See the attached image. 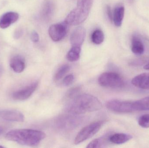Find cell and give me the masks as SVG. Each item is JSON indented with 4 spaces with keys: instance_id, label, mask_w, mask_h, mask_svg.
I'll list each match as a JSON object with an SVG mask.
<instances>
[{
    "instance_id": "1",
    "label": "cell",
    "mask_w": 149,
    "mask_h": 148,
    "mask_svg": "<svg viewBox=\"0 0 149 148\" xmlns=\"http://www.w3.org/2000/svg\"><path fill=\"white\" fill-rule=\"evenodd\" d=\"M102 104L98 98L88 94H82L70 100L66 107V111L74 115L100 110Z\"/></svg>"
},
{
    "instance_id": "2",
    "label": "cell",
    "mask_w": 149,
    "mask_h": 148,
    "mask_svg": "<svg viewBox=\"0 0 149 148\" xmlns=\"http://www.w3.org/2000/svg\"><path fill=\"white\" fill-rule=\"evenodd\" d=\"M46 137L44 132L32 129H16L6 134L5 138L8 140L29 147L37 146Z\"/></svg>"
},
{
    "instance_id": "3",
    "label": "cell",
    "mask_w": 149,
    "mask_h": 148,
    "mask_svg": "<svg viewBox=\"0 0 149 148\" xmlns=\"http://www.w3.org/2000/svg\"><path fill=\"white\" fill-rule=\"evenodd\" d=\"M93 0H78L76 8L72 10L65 20L69 25H78L87 18Z\"/></svg>"
},
{
    "instance_id": "4",
    "label": "cell",
    "mask_w": 149,
    "mask_h": 148,
    "mask_svg": "<svg viewBox=\"0 0 149 148\" xmlns=\"http://www.w3.org/2000/svg\"><path fill=\"white\" fill-rule=\"evenodd\" d=\"M99 84L105 87L120 88L124 85V82L120 75L115 72H105L98 79Z\"/></svg>"
},
{
    "instance_id": "5",
    "label": "cell",
    "mask_w": 149,
    "mask_h": 148,
    "mask_svg": "<svg viewBox=\"0 0 149 148\" xmlns=\"http://www.w3.org/2000/svg\"><path fill=\"white\" fill-rule=\"evenodd\" d=\"M103 124V121H99L93 123L82 128L75 137L74 144L75 145L80 144L93 137L99 132Z\"/></svg>"
},
{
    "instance_id": "6",
    "label": "cell",
    "mask_w": 149,
    "mask_h": 148,
    "mask_svg": "<svg viewBox=\"0 0 149 148\" xmlns=\"http://www.w3.org/2000/svg\"><path fill=\"white\" fill-rule=\"evenodd\" d=\"M107 107L110 111L118 113L133 112L132 101L112 100L107 103Z\"/></svg>"
},
{
    "instance_id": "7",
    "label": "cell",
    "mask_w": 149,
    "mask_h": 148,
    "mask_svg": "<svg viewBox=\"0 0 149 148\" xmlns=\"http://www.w3.org/2000/svg\"><path fill=\"white\" fill-rule=\"evenodd\" d=\"M68 26L65 21L51 25L49 28V34L52 40L58 42L63 39L67 34Z\"/></svg>"
},
{
    "instance_id": "8",
    "label": "cell",
    "mask_w": 149,
    "mask_h": 148,
    "mask_svg": "<svg viewBox=\"0 0 149 148\" xmlns=\"http://www.w3.org/2000/svg\"><path fill=\"white\" fill-rule=\"evenodd\" d=\"M38 82L33 83L27 87L16 91L12 94V97L15 100L24 101L29 99L35 92L38 86Z\"/></svg>"
},
{
    "instance_id": "9",
    "label": "cell",
    "mask_w": 149,
    "mask_h": 148,
    "mask_svg": "<svg viewBox=\"0 0 149 148\" xmlns=\"http://www.w3.org/2000/svg\"><path fill=\"white\" fill-rule=\"evenodd\" d=\"M86 31L85 28L81 26L77 27L71 34V44L72 47H81L86 37Z\"/></svg>"
},
{
    "instance_id": "10",
    "label": "cell",
    "mask_w": 149,
    "mask_h": 148,
    "mask_svg": "<svg viewBox=\"0 0 149 148\" xmlns=\"http://www.w3.org/2000/svg\"><path fill=\"white\" fill-rule=\"evenodd\" d=\"M0 118L4 120L22 122L24 120V116L19 111L15 110H3L0 111Z\"/></svg>"
},
{
    "instance_id": "11",
    "label": "cell",
    "mask_w": 149,
    "mask_h": 148,
    "mask_svg": "<svg viewBox=\"0 0 149 148\" xmlns=\"http://www.w3.org/2000/svg\"><path fill=\"white\" fill-rule=\"evenodd\" d=\"M131 83L138 88L149 90V73H142L136 76L132 79Z\"/></svg>"
},
{
    "instance_id": "12",
    "label": "cell",
    "mask_w": 149,
    "mask_h": 148,
    "mask_svg": "<svg viewBox=\"0 0 149 148\" xmlns=\"http://www.w3.org/2000/svg\"><path fill=\"white\" fill-rule=\"evenodd\" d=\"M19 14L15 12H8L3 14L0 18V28H7L18 20Z\"/></svg>"
},
{
    "instance_id": "13",
    "label": "cell",
    "mask_w": 149,
    "mask_h": 148,
    "mask_svg": "<svg viewBox=\"0 0 149 148\" xmlns=\"http://www.w3.org/2000/svg\"><path fill=\"white\" fill-rule=\"evenodd\" d=\"M54 11V5L50 0H46L43 3L41 10V15L42 18L45 21H49L53 16Z\"/></svg>"
},
{
    "instance_id": "14",
    "label": "cell",
    "mask_w": 149,
    "mask_h": 148,
    "mask_svg": "<svg viewBox=\"0 0 149 148\" xmlns=\"http://www.w3.org/2000/svg\"><path fill=\"white\" fill-rule=\"evenodd\" d=\"M124 13L125 8L123 5L119 4L116 6L113 13V21L116 27H120L122 24Z\"/></svg>"
},
{
    "instance_id": "15",
    "label": "cell",
    "mask_w": 149,
    "mask_h": 148,
    "mask_svg": "<svg viewBox=\"0 0 149 148\" xmlns=\"http://www.w3.org/2000/svg\"><path fill=\"white\" fill-rule=\"evenodd\" d=\"M132 138L133 136L128 134L117 133L110 136L109 137V141L113 144L120 145L127 142Z\"/></svg>"
},
{
    "instance_id": "16",
    "label": "cell",
    "mask_w": 149,
    "mask_h": 148,
    "mask_svg": "<svg viewBox=\"0 0 149 148\" xmlns=\"http://www.w3.org/2000/svg\"><path fill=\"white\" fill-rule=\"evenodd\" d=\"M10 66L14 72L21 73L25 69V62L22 56H16L10 60Z\"/></svg>"
},
{
    "instance_id": "17",
    "label": "cell",
    "mask_w": 149,
    "mask_h": 148,
    "mask_svg": "<svg viewBox=\"0 0 149 148\" xmlns=\"http://www.w3.org/2000/svg\"><path fill=\"white\" fill-rule=\"evenodd\" d=\"M131 50L135 54L141 55L144 52V47L141 40L137 36H133L131 41Z\"/></svg>"
},
{
    "instance_id": "18",
    "label": "cell",
    "mask_w": 149,
    "mask_h": 148,
    "mask_svg": "<svg viewBox=\"0 0 149 148\" xmlns=\"http://www.w3.org/2000/svg\"><path fill=\"white\" fill-rule=\"evenodd\" d=\"M132 109L133 112L149 110V96L132 101Z\"/></svg>"
},
{
    "instance_id": "19",
    "label": "cell",
    "mask_w": 149,
    "mask_h": 148,
    "mask_svg": "<svg viewBox=\"0 0 149 148\" xmlns=\"http://www.w3.org/2000/svg\"><path fill=\"white\" fill-rule=\"evenodd\" d=\"M81 47H72L69 52L67 53V59L70 62L76 61L79 60L80 56Z\"/></svg>"
},
{
    "instance_id": "20",
    "label": "cell",
    "mask_w": 149,
    "mask_h": 148,
    "mask_svg": "<svg viewBox=\"0 0 149 148\" xmlns=\"http://www.w3.org/2000/svg\"><path fill=\"white\" fill-rule=\"evenodd\" d=\"M105 39L104 33L100 30L97 29L94 30L91 35V41L92 42L96 45H99L102 43Z\"/></svg>"
},
{
    "instance_id": "21",
    "label": "cell",
    "mask_w": 149,
    "mask_h": 148,
    "mask_svg": "<svg viewBox=\"0 0 149 148\" xmlns=\"http://www.w3.org/2000/svg\"><path fill=\"white\" fill-rule=\"evenodd\" d=\"M70 66L67 64H65L61 66L55 74L54 76L55 81H57L62 79L66 74V73H68V71L70 70Z\"/></svg>"
},
{
    "instance_id": "22",
    "label": "cell",
    "mask_w": 149,
    "mask_h": 148,
    "mask_svg": "<svg viewBox=\"0 0 149 148\" xmlns=\"http://www.w3.org/2000/svg\"><path fill=\"white\" fill-rule=\"evenodd\" d=\"M139 126L143 128H149V114L141 116L138 120Z\"/></svg>"
},
{
    "instance_id": "23",
    "label": "cell",
    "mask_w": 149,
    "mask_h": 148,
    "mask_svg": "<svg viewBox=\"0 0 149 148\" xmlns=\"http://www.w3.org/2000/svg\"><path fill=\"white\" fill-rule=\"evenodd\" d=\"M81 88L79 87H74L70 89L67 92L66 95V98L67 100H71L79 95L80 91Z\"/></svg>"
},
{
    "instance_id": "24",
    "label": "cell",
    "mask_w": 149,
    "mask_h": 148,
    "mask_svg": "<svg viewBox=\"0 0 149 148\" xmlns=\"http://www.w3.org/2000/svg\"><path fill=\"white\" fill-rule=\"evenodd\" d=\"M104 143V140L100 138V139H96L90 142L86 148H94L101 147L102 145Z\"/></svg>"
},
{
    "instance_id": "25",
    "label": "cell",
    "mask_w": 149,
    "mask_h": 148,
    "mask_svg": "<svg viewBox=\"0 0 149 148\" xmlns=\"http://www.w3.org/2000/svg\"><path fill=\"white\" fill-rule=\"evenodd\" d=\"M74 80V76L72 74L66 76L63 81V84L65 86H69L71 85Z\"/></svg>"
},
{
    "instance_id": "26",
    "label": "cell",
    "mask_w": 149,
    "mask_h": 148,
    "mask_svg": "<svg viewBox=\"0 0 149 148\" xmlns=\"http://www.w3.org/2000/svg\"><path fill=\"white\" fill-rule=\"evenodd\" d=\"M31 41L33 42H38L39 39V35L36 31H32L31 34Z\"/></svg>"
},
{
    "instance_id": "27",
    "label": "cell",
    "mask_w": 149,
    "mask_h": 148,
    "mask_svg": "<svg viewBox=\"0 0 149 148\" xmlns=\"http://www.w3.org/2000/svg\"><path fill=\"white\" fill-rule=\"evenodd\" d=\"M106 13H107V16L109 21L111 22L113 21V14H112L110 7L109 5H107V7H106Z\"/></svg>"
},
{
    "instance_id": "28",
    "label": "cell",
    "mask_w": 149,
    "mask_h": 148,
    "mask_svg": "<svg viewBox=\"0 0 149 148\" xmlns=\"http://www.w3.org/2000/svg\"><path fill=\"white\" fill-rule=\"evenodd\" d=\"M7 128L6 123L0 122V136L4 133Z\"/></svg>"
},
{
    "instance_id": "29",
    "label": "cell",
    "mask_w": 149,
    "mask_h": 148,
    "mask_svg": "<svg viewBox=\"0 0 149 148\" xmlns=\"http://www.w3.org/2000/svg\"><path fill=\"white\" fill-rule=\"evenodd\" d=\"M22 31L21 30H18L15 32L14 36H15V38L17 39V38H19L22 35Z\"/></svg>"
},
{
    "instance_id": "30",
    "label": "cell",
    "mask_w": 149,
    "mask_h": 148,
    "mask_svg": "<svg viewBox=\"0 0 149 148\" xmlns=\"http://www.w3.org/2000/svg\"><path fill=\"white\" fill-rule=\"evenodd\" d=\"M143 68H144V69L146 70H149V63L146 64L144 66Z\"/></svg>"
},
{
    "instance_id": "31",
    "label": "cell",
    "mask_w": 149,
    "mask_h": 148,
    "mask_svg": "<svg viewBox=\"0 0 149 148\" xmlns=\"http://www.w3.org/2000/svg\"><path fill=\"white\" fill-rule=\"evenodd\" d=\"M4 147H2V146H0V148H3Z\"/></svg>"
}]
</instances>
